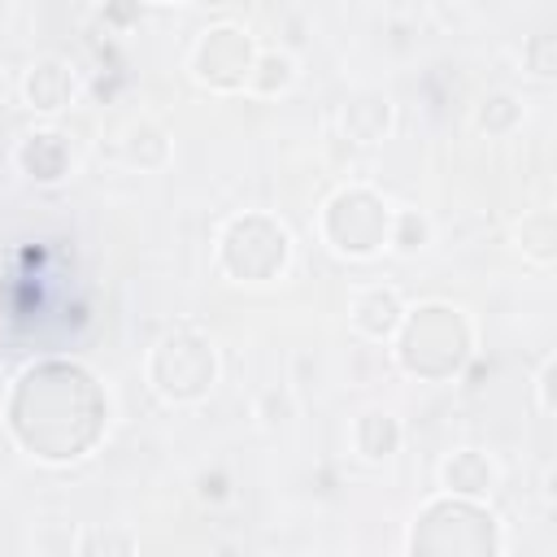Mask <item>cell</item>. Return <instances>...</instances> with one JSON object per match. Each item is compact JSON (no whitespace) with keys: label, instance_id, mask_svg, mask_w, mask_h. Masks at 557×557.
Wrapping results in <instances>:
<instances>
[{"label":"cell","instance_id":"5b68a950","mask_svg":"<svg viewBox=\"0 0 557 557\" xmlns=\"http://www.w3.org/2000/svg\"><path fill=\"white\" fill-rule=\"evenodd\" d=\"M322 235L331 239L335 252L370 257L392 235V209L366 187H344L322 209Z\"/></svg>","mask_w":557,"mask_h":557},{"label":"cell","instance_id":"7a4b0ae2","mask_svg":"<svg viewBox=\"0 0 557 557\" xmlns=\"http://www.w3.org/2000/svg\"><path fill=\"white\" fill-rule=\"evenodd\" d=\"M470 357V326L453 305H418L400 313L396 361L418 379H448Z\"/></svg>","mask_w":557,"mask_h":557},{"label":"cell","instance_id":"ac0fdd59","mask_svg":"<svg viewBox=\"0 0 557 557\" xmlns=\"http://www.w3.org/2000/svg\"><path fill=\"white\" fill-rule=\"evenodd\" d=\"M548 387H553V357H548L544 370H540V409H544V413H553V396H548Z\"/></svg>","mask_w":557,"mask_h":557},{"label":"cell","instance_id":"ba28073f","mask_svg":"<svg viewBox=\"0 0 557 557\" xmlns=\"http://www.w3.org/2000/svg\"><path fill=\"white\" fill-rule=\"evenodd\" d=\"M26 96H30V109H44V113L65 109L70 96H74V70L65 61H57V57L39 61L30 70V78H26Z\"/></svg>","mask_w":557,"mask_h":557},{"label":"cell","instance_id":"4fadbf2b","mask_svg":"<svg viewBox=\"0 0 557 557\" xmlns=\"http://www.w3.org/2000/svg\"><path fill=\"white\" fill-rule=\"evenodd\" d=\"M518 239H522V252L535 257V261H553L557 252V226H553V213L548 209H535L518 222Z\"/></svg>","mask_w":557,"mask_h":557},{"label":"cell","instance_id":"9a60e30c","mask_svg":"<svg viewBox=\"0 0 557 557\" xmlns=\"http://www.w3.org/2000/svg\"><path fill=\"white\" fill-rule=\"evenodd\" d=\"M296 78V65H292V57L287 52H265V57H257L252 61V74H248V87L252 91H278V87H287Z\"/></svg>","mask_w":557,"mask_h":557},{"label":"cell","instance_id":"5bb4252c","mask_svg":"<svg viewBox=\"0 0 557 557\" xmlns=\"http://www.w3.org/2000/svg\"><path fill=\"white\" fill-rule=\"evenodd\" d=\"M400 444V426L387 413H361L357 418V448L366 457H387Z\"/></svg>","mask_w":557,"mask_h":557},{"label":"cell","instance_id":"e0dca14e","mask_svg":"<svg viewBox=\"0 0 557 557\" xmlns=\"http://www.w3.org/2000/svg\"><path fill=\"white\" fill-rule=\"evenodd\" d=\"M548 48H553V39H548V35H535V39H531V48H527V57H535V74H553V61H548Z\"/></svg>","mask_w":557,"mask_h":557},{"label":"cell","instance_id":"9c48e42d","mask_svg":"<svg viewBox=\"0 0 557 557\" xmlns=\"http://www.w3.org/2000/svg\"><path fill=\"white\" fill-rule=\"evenodd\" d=\"M17 161L26 165L30 178H39V183H57V178L65 174V165H70V152H65L61 135L39 131V135H26V144L17 148Z\"/></svg>","mask_w":557,"mask_h":557},{"label":"cell","instance_id":"6da1fadb","mask_svg":"<svg viewBox=\"0 0 557 557\" xmlns=\"http://www.w3.org/2000/svg\"><path fill=\"white\" fill-rule=\"evenodd\" d=\"M9 426L35 457L74 461L104 431V392L74 361H39L9 396Z\"/></svg>","mask_w":557,"mask_h":557},{"label":"cell","instance_id":"2e32d148","mask_svg":"<svg viewBox=\"0 0 557 557\" xmlns=\"http://www.w3.org/2000/svg\"><path fill=\"white\" fill-rule=\"evenodd\" d=\"M422 235H426V222H422L418 213H400V218H396V231H392L387 239H396V244L409 252V248H418V244H422Z\"/></svg>","mask_w":557,"mask_h":557},{"label":"cell","instance_id":"52a82bcc","mask_svg":"<svg viewBox=\"0 0 557 557\" xmlns=\"http://www.w3.org/2000/svg\"><path fill=\"white\" fill-rule=\"evenodd\" d=\"M252 61H257L252 39H248L239 26H209V30L196 39V48H191V70H196V78L209 83V87H222V91L244 87L248 74H252Z\"/></svg>","mask_w":557,"mask_h":557},{"label":"cell","instance_id":"8fae6325","mask_svg":"<svg viewBox=\"0 0 557 557\" xmlns=\"http://www.w3.org/2000/svg\"><path fill=\"white\" fill-rule=\"evenodd\" d=\"M444 483H448V492L479 496V492H487V487H492V466H487V457H483V453L466 448V453H457V457H448V461H444Z\"/></svg>","mask_w":557,"mask_h":557},{"label":"cell","instance_id":"3957f363","mask_svg":"<svg viewBox=\"0 0 557 557\" xmlns=\"http://www.w3.org/2000/svg\"><path fill=\"white\" fill-rule=\"evenodd\" d=\"M500 548V535H496V518L487 509H479L474 500H431L418 518H413V531H409V553H470V557H483V553H496Z\"/></svg>","mask_w":557,"mask_h":557},{"label":"cell","instance_id":"30bf717a","mask_svg":"<svg viewBox=\"0 0 557 557\" xmlns=\"http://www.w3.org/2000/svg\"><path fill=\"white\" fill-rule=\"evenodd\" d=\"M400 296L392 287H370L352 300V322L366 331V335H392L400 326Z\"/></svg>","mask_w":557,"mask_h":557},{"label":"cell","instance_id":"8992f818","mask_svg":"<svg viewBox=\"0 0 557 557\" xmlns=\"http://www.w3.org/2000/svg\"><path fill=\"white\" fill-rule=\"evenodd\" d=\"M287 231L265 213H244L222 235V270L239 283H265L287 265Z\"/></svg>","mask_w":557,"mask_h":557},{"label":"cell","instance_id":"d6986e66","mask_svg":"<svg viewBox=\"0 0 557 557\" xmlns=\"http://www.w3.org/2000/svg\"><path fill=\"white\" fill-rule=\"evenodd\" d=\"M157 4H178V0H157Z\"/></svg>","mask_w":557,"mask_h":557},{"label":"cell","instance_id":"7c38bea8","mask_svg":"<svg viewBox=\"0 0 557 557\" xmlns=\"http://www.w3.org/2000/svg\"><path fill=\"white\" fill-rule=\"evenodd\" d=\"M387 122H392V109H387V100H379V96H366V100H352L348 109H344V126H348V135H357V139H379L383 131H387Z\"/></svg>","mask_w":557,"mask_h":557},{"label":"cell","instance_id":"277c9868","mask_svg":"<svg viewBox=\"0 0 557 557\" xmlns=\"http://www.w3.org/2000/svg\"><path fill=\"white\" fill-rule=\"evenodd\" d=\"M148 379L165 400H200L218 379L213 344L187 326L161 335L148 357Z\"/></svg>","mask_w":557,"mask_h":557}]
</instances>
